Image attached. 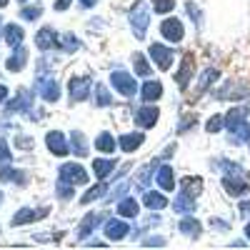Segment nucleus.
Returning <instances> with one entry per match:
<instances>
[{
    "label": "nucleus",
    "mask_w": 250,
    "mask_h": 250,
    "mask_svg": "<svg viewBox=\"0 0 250 250\" xmlns=\"http://www.w3.org/2000/svg\"><path fill=\"white\" fill-rule=\"evenodd\" d=\"M173 48H168V45H160V43H153L150 45V58H153V62L160 68V70H168L170 65H173Z\"/></svg>",
    "instance_id": "6e6552de"
},
{
    "label": "nucleus",
    "mask_w": 250,
    "mask_h": 250,
    "mask_svg": "<svg viewBox=\"0 0 250 250\" xmlns=\"http://www.w3.org/2000/svg\"><path fill=\"white\" fill-rule=\"evenodd\" d=\"M0 28H3V20H0Z\"/></svg>",
    "instance_id": "bf43d9fd"
},
{
    "label": "nucleus",
    "mask_w": 250,
    "mask_h": 250,
    "mask_svg": "<svg viewBox=\"0 0 250 250\" xmlns=\"http://www.w3.org/2000/svg\"><path fill=\"white\" fill-rule=\"evenodd\" d=\"M10 160H13V153L8 150L5 138H0V168H3V165H10Z\"/></svg>",
    "instance_id": "37998d69"
},
{
    "label": "nucleus",
    "mask_w": 250,
    "mask_h": 250,
    "mask_svg": "<svg viewBox=\"0 0 250 250\" xmlns=\"http://www.w3.org/2000/svg\"><path fill=\"white\" fill-rule=\"evenodd\" d=\"M25 62H28V50H25L23 45H18V48H15V53L8 58L5 68H8L10 73H18V70H23V68H25Z\"/></svg>",
    "instance_id": "412c9836"
},
{
    "label": "nucleus",
    "mask_w": 250,
    "mask_h": 250,
    "mask_svg": "<svg viewBox=\"0 0 250 250\" xmlns=\"http://www.w3.org/2000/svg\"><path fill=\"white\" fill-rule=\"evenodd\" d=\"M33 108V93L30 90H20L10 103H5V113L13 115V113H25Z\"/></svg>",
    "instance_id": "9b49d317"
},
{
    "label": "nucleus",
    "mask_w": 250,
    "mask_h": 250,
    "mask_svg": "<svg viewBox=\"0 0 250 250\" xmlns=\"http://www.w3.org/2000/svg\"><path fill=\"white\" fill-rule=\"evenodd\" d=\"M140 213V205L133 200V198H123L120 203H118V215L120 218H135Z\"/></svg>",
    "instance_id": "c756f323"
},
{
    "label": "nucleus",
    "mask_w": 250,
    "mask_h": 250,
    "mask_svg": "<svg viewBox=\"0 0 250 250\" xmlns=\"http://www.w3.org/2000/svg\"><path fill=\"white\" fill-rule=\"evenodd\" d=\"M58 180H65L70 185H85L88 183V173L80 163H65L60 165V178Z\"/></svg>",
    "instance_id": "20e7f679"
},
{
    "label": "nucleus",
    "mask_w": 250,
    "mask_h": 250,
    "mask_svg": "<svg viewBox=\"0 0 250 250\" xmlns=\"http://www.w3.org/2000/svg\"><path fill=\"white\" fill-rule=\"evenodd\" d=\"M23 38H25V30L20 28V25H15V23L5 25V43H8L10 48H18V45H23Z\"/></svg>",
    "instance_id": "bb28decb"
},
{
    "label": "nucleus",
    "mask_w": 250,
    "mask_h": 250,
    "mask_svg": "<svg viewBox=\"0 0 250 250\" xmlns=\"http://www.w3.org/2000/svg\"><path fill=\"white\" fill-rule=\"evenodd\" d=\"M48 210L50 208H40V210H33V208H20V210L13 215V225H28V223H35L40 218H48Z\"/></svg>",
    "instance_id": "ddd939ff"
},
{
    "label": "nucleus",
    "mask_w": 250,
    "mask_h": 250,
    "mask_svg": "<svg viewBox=\"0 0 250 250\" xmlns=\"http://www.w3.org/2000/svg\"><path fill=\"white\" fill-rule=\"evenodd\" d=\"M158 118H160V110L155 108V105H145V108H138V113H135V123L140 125V128H153V125L158 123Z\"/></svg>",
    "instance_id": "a211bd4d"
},
{
    "label": "nucleus",
    "mask_w": 250,
    "mask_h": 250,
    "mask_svg": "<svg viewBox=\"0 0 250 250\" xmlns=\"http://www.w3.org/2000/svg\"><path fill=\"white\" fill-rule=\"evenodd\" d=\"M245 235H248V240H250V225L245 228Z\"/></svg>",
    "instance_id": "5fc2aeb1"
},
{
    "label": "nucleus",
    "mask_w": 250,
    "mask_h": 250,
    "mask_svg": "<svg viewBox=\"0 0 250 250\" xmlns=\"http://www.w3.org/2000/svg\"><path fill=\"white\" fill-rule=\"evenodd\" d=\"M20 145H23V148H33V140H30V138H20V135H18V148H20Z\"/></svg>",
    "instance_id": "8fccbe9b"
},
{
    "label": "nucleus",
    "mask_w": 250,
    "mask_h": 250,
    "mask_svg": "<svg viewBox=\"0 0 250 250\" xmlns=\"http://www.w3.org/2000/svg\"><path fill=\"white\" fill-rule=\"evenodd\" d=\"M185 10H188V15H190V18L195 20V25H198V28H203V13H200V8L193 3V0H188V3H185Z\"/></svg>",
    "instance_id": "ea45409f"
},
{
    "label": "nucleus",
    "mask_w": 250,
    "mask_h": 250,
    "mask_svg": "<svg viewBox=\"0 0 250 250\" xmlns=\"http://www.w3.org/2000/svg\"><path fill=\"white\" fill-rule=\"evenodd\" d=\"M5 100H8V88L0 83V103H5Z\"/></svg>",
    "instance_id": "3c124183"
},
{
    "label": "nucleus",
    "mask_w": 250,
    "mask_h": 250,
    "mask_svg": "<svg viewBox=\"0 0 250 250\" xmlns=\"http://www.w3.org/2000/svg\"><path fill=\"white\" fill-rule=\"evenodd\" d=\"M223 190L233 198H240V195H248L250 193V185L245 180H240L238 175H225L223 178Z\"/></svg>",
    "instance_id": "4468645a"
},
{
    "label": "nucleus",
    "mask_w": 250,
    "mask_h": 250,
    "mask_svg": "<svg viewBox=\"0 0 250 250\" xmlns=\"http://www.w3.org/2000/svg\"><path fill=\"white\" fill-rule=\"evenodd\" d=\"M40 15H43V8H40V5H28V8L20 10V18H23V20H38Z\"/></svg>",
    "instance_id": "79ce46f5"
},
{
    "label": "nucleus",
    "mask_w": 250,
    "mask_h": 250,
    "mask_svg": "<svg viewBox=\"0 0 250 250\" xmlns=\"http://www.w3.org/2000/svg\"><path fill=\"white\" fill-rule=\"evenodd\" d=\"M35 43H38L40 50H55V48H60V35L55 33V28L48 25L35 35Z\"/></svg>",
    "instance_id": "2eb2a0df"
},
{
    "label": "nucleus",
    "mask_w": 250,
    "mask_h": 250,
    "mask_svg": "<svg viewBox=\"0 0 250 250\" xmlns=\"http://www.w3.org/2000/svg\"><path fill=\"white\" fill-rule=\"evenodd\" d=\"M155 183H158L160 190H173L175 188V175H173L170 165H160V170L155 173Z\"/></svg>",
    "instance_id": "aec40b11"
},
{
    "label": "nucleus",
    "mask_w": 250,
    "mask_h": 250,
    "mask_svg": "<svg viewBox=\"0 0 250 250\" xmlns=\"http://www.w3.org/2000/svg\"><path fill=\"white\" fill-rule=\"evenodd\" d=\"M128 235H130V225L125 220H120V215L113 220H105V238L108 240H123Z\"/></svg>",
    "instance_id": "f8f14e48"
},
{
    "label": "nucleus",
    "mask_w": 250,
    "mask_h": 250,
    "mask_svg": "<svg viewBox=\"0 0 250 250\" xmlns=\"http://www.w3.org/2000/svg\"><path fill=\"white\" fill-rule=\"evenodd\" d=\"M128 20H130L133 35L143 40L145 33H148V25H150V10H148V5H145L143 0H138V3L130 8V13H128Z\"/></svg>",
    "instance_id": "f257e3e1"
},
{
    "label": "nucleus",
    "mask_w": 250,
    "mask_h": 250,
    "mask_svg": "<svg viewBox=\"0 0 250 250\" xmlns=\"http://www.w3.org/2000/svg\"><path fill=\"white\" fill-rule=\"evenodd\" d=\"M210 225L215 228V230H228V228H230L225 220H218V218H213V220H210Z\"/></svg>",
    "instance_id": "de8ad7c7"
},
{
    "label": "nucleus",
    "mask_w": 250,
    "mask_h": 250,
    "mask_svg": "<svg viewBox=\"0 0 250 250\" xmlns=\"http://www.w3.org/2000/svg\"><path fill=\"white\" fill-rule=\"evenodd\" d=\"M193 73H195V60H193V55H190V53H188V55H183L180 70H178V75H175V83L180 85V90H185V88H188V83H190Z\"/></svg>",
    "instance_id": "dca6fc26"
},
{
    "label": "nucleus",
    "mask_w": 250,
    "mask_h": 250,
    "mask_svg": "<svg viewBox=\"0 0 250 250\" xmlns=\"http://www.w3.org/2000/svg\"><path fill=\"white\" fill-rule=\"evenodd\" d=\"M73 188H75V185H70V183H65V180H58V198H62V200H70V198L75 195Z\"/></svg>",
    "instance_id": "a19ab883"
},
{
    "label": "nucleus",
    "mask_w": 250,
    "mask_h": 250,
    "mask_svg": "<svg viewBox=\"0 0 250 250\" xmlns=\"http://www.w3.org/2000/svg\"><path fill=\"white\" fill-rule=\"evenodd\" d=\"M173 208H175V213H183V215H190V213L195 210V198L180 190V195H178V198L173 200Z\"/></svg>",
    "instance_id": "5701e85b"
},
{
    "label": "nucleus",
    "mask_w": 250,
    "mask_h": 250,
    "mask_svg": "<svg viewBox=\"0 0 250 250\" xmlns=\"http://www.w3.org/2000/svg\"><path fill=\"white\" fill-rule=\"evenodd\" d=\"M178 230H180L183 235H188V238H198L203 228H200V220H195V218H185V220H180Z\"/></svg>",
    "instance_id": "7c9ffc66"
},
{
    "label": "nucleus",
    "mask_w": 250,
    "mask_h": 250,
    "mask_svg": "<svg viewBox=\"0 0 250 250\" xmlns=\"http://www.w3.org/2000/svg\"><path fill=\"white\" fill-rule=\"evenodd\" d=\"M0 180L3 183H25V173L10 168V165H3V168H0Z\"/></svg>",
    "instance_id": "473e14b6"
},
{
    "label": "nucleus",
    "mask_w": 250,
    "mask_h": 250,
    "mask_svg": "<svg viewBox=\"0 0 250 250\" xmlns=\"http://www.w3.org/2000/svg\"><path fill=\"white\" fill-rule=\"evenodd\" d=\"M240 213L243 215H250V203H240Z\"/></svg>",
    "instance_id": "864d4df0"
},
{
    "label": "nucleus",
    "mask_w": 250,
    "mask_h": 250,
    "mask_svg": "<svg viewBox=\"0 0 250 250\" xmlns=\"http://www.w3.org/2000/svg\"><path fill=\"white\" fill-rule=\"evenodd\" d=\"M133 65H135V73H138V75H143V78H148V75L153 73V70H150V62L145 60L140 53H138V55H133Z\"/></svg>",
    "instance_id": "e433bc0d"
},
{
    "label": "nucleus",
    "mask_w": 250,
    "mask_h": 250,
    "mask_svg": "<svg viewBox=\"0 0 250 250\" xmlns=\"http://www.w3.org/2000/svg\"><path fill=\"white\" fill-rule=\"evenodd\" d=\"M180 190L188 193V195H193V198H198V195L203 193V178H198V175H185V178H180Z\"/></svg>",
    "instance_id": "4be33fe9"
},
{
    "label": "nucleus",
    "mask_w": 250,
    "mask_h": 250,
    "mask_svg": "<svg viewBox=\"0 0 250 250\" xmlns=\"http://www.w3.org/2000/svg\"><path fill=\"white\" fill-rule=\"evenodd\" d=\"M218 168H225V175H240V165L238 163H230V160H220V163H215Z\"/></svg>",
    "instance_id": "c03bdc74"
},
{
    "label": "nucleus",
    "mask_w": 250,
    "mask_h": 250,
    "mask_svg": "<svg viewBox=\"0 0 250 250\" xmlns=\"http://www.w3.org/2000/svg\"><path fill=\"white\" fill-rule=\"evenodd\" d=\"M0 203H3V193H0Z\"/></svg>",
    "instance_id": "13d9d810"
},
{
    "label": "nucleus",
    "mask_w": 250,
    "mask_h": 250,
    "mask_svg": "<svg viewBox=\"0 0 250 250\" xmlns=\"http://www.w3.org/2000/svg\"><path fill=\"white\" fill-rule=\"evenodd\" d=\"M143 205L148 208V210H163L165 205H168V198L163 193H155V190H148L143 195Z\"/></svg>",
    "instance_id": "b1692460"
},
{
    "label": "nucleus",
    "mask_w": 250,
    "mask_h": 250,
    "mask_svg": "<svg viewBox=\"0 0 250 250\" xmlns=\"http://www.w3.org/2000/svg\"><path fill=\"white\" fill-rule=\"evenodd\" d=\"M110 83H113V88H115L123 98H133V95L138 93V83L133 80V75H128L125 70H113Z\"/></svg>",
    "instance_id": "7ed1b4c3"
},
{
    "label": "nucleus",
    "mask_w": 250,
    "mask_h": 250,
    "mask_svg": "<svg viewBox=\"0 0 250 250\" xmlns=\"http://www.w3.org/2000/svg\"><path fill=\"white\" fill-rule=\"evenodd\" d=\"M95 148H98L100 153H115V138H113L110 133H100V135L95 138Z\"/></svg>",
    "instance_id": "72a5a7b5"
},
{
    "label": "nucleus",
    "mask_w": 250,
    "mask_h": 250,
    "mask_svg": "<svg viewBox=\"0 0 250 250\" xmlns=\"http://www.w3.org/2000/svg\"><path fill=\"white\" fill-rule=\"evenodd\" d=\"M90 90H93V80H90L88 75H83V78H73V80H70V98H73V103H83V100H88Z\"/></svg>",
    "instance_id": "0eeeda50"
},
{
    "label": "nucleus",
    "mask_w": 250,
    "mask_h": 250,
    "mask_svg": "<svg viewBox=\"0 0 250 250\" xmlns=\"http://www.w3.org/2000/svg\"><path fill=\"white\" fill-rule=\"evenodd\" d=\"M248 95H250V90H248L245 83H240V80H228L225 85L215 93L218 100H243Z\"/></svg>",
    "instance_id": "39448f33"
},
{
    "label": "nucleus",
    "mask_w": 250,
    "mask_h": 250,
    "mask_svg": "<svg viewBox=\"0 0 250 250\" xmlns=\"http://www.w3.org/2000/svg\"><path fill=\"white\" fill-rule=\"evenodd\" d=\"M60 50H65V53H75V50H80V40H78L73 33L60 35Z\"/></svg>",
    "instance_id": "c9c22d12"
},
{
    "label": "nucleus",
    "mask_w": 250,
    "mask_h": 250,
    "mask_svg": "<svg viewBox=\"0 0 250 250\" xmlns=\"http://www.w3.org/2000/svg\"><path fill=\"white\" fill-rule=\"evenodd\" d=\"M18 3H28V0H18Z\"/></svg>",
    "instance_id": "4d7b16f0"
},
{
    "label": "nucleus",
    "mask_w": 250,
    "mask_h": 250,
    "mask_svg": "<svg viewBox=\"0 0 250 250\" xmlns=\"http://www.w3.org/2000/svg\"><path fill=\"white\" fill-rule=\"evenodd\" d=\"M93 93H95V103H98V108H108L110 103H113V95L108 93V88L103 85V83L93 88Z\"/></svg>",
    "instance_id": "f704fd0d"
},
{
    "label": "nucleus",
    "mask_w": 250,
    "mask_h": 250,
    "mask_svg": "<svg viewBox=\"0 0 250 250\" xmlns=\"http://www.w3.org/2000/svg\"><path fill=\"white\" fill-rule=\"evenodd\" d=\"M160 95H163V85L158 80H148L145 85L140 88V98L145 100V103H153V100H160Z\"/></svg>",
    "instance_id": "393cba45"
},
{
    "label": "nucleus",
    "mask_w": 250,
    "mask_h": 250,
    "mask_svg": "<svg viewBox=\"0 0 250 250\" xmlns=\"http://www.w3.org/2000/svg\"><path fill=\"white\" fill-rule=\"evenodd\" d=\"M113 170H115V160H110V158H98L93 163V173H95L98 180H105Z\"/></svg>",
    "instance_id": "a878e982"
},
{
    "label": "nucleus",
    "mask_w": 250,
    "mask_h": 250,
    "mask_svg": "<svg viewBox=\"0 0 250 250\" xmlns=\"http://www.w3.org/2000/svg\"><path fill=\"white\" fill-rule=\"evenodd\" d=\"M103 220H105V210H93V213H88L85 218L80 220V228H78V238H80V240H85V238H88V235L95 230V228H98Z\"/></svg>",
    "instance_id": "1a4fd4ad"
},
{
    "label": "nucleus",
    "mask_w": 250,
    "mask_h": 250,
    "mask_svg": "<svg viewBox=\"0 0 250 250\" xmlns=\"http://www.w3.org/2000/svg\"><path fill=\"white\" fill-rule=\"evenodd\" d=\"M45 145L53 155H68L70 153V145H68V138L62 135L60 130H50L45 135Z\"/></svg>",
    "instance_id": "9d476101"
},
{
    "label": "nucleus",
    "mask_w": 250,
    "mask_h": 250,
    "mask_svg": "<svg viewBox=\"0 0 250 250\" xmlns=\"http://www.w3.org/2000/svg\"><path fill=\"white\" fill-rule=\"evenodd\" d=\"M153 8H155V13H170L173 8H175V0H153Z\"/></svg>",
    "instance_id": "a18cd8bd"
},
{
    "label": "nucleus",
    "mask_w": 250,
    "mask_h": 250,
    "mask_svg": "<svg viewBox=\"0 0 250 250\" xmlns=\"http://www.w3.org/2000/svg\"><path fill=\"white\" fill-rule=\"evenodd\" d=\"M160 35L165 40H170V43H180V40L185 38V28L178 18H168L160 23Z\"/></svg>",
    "instance_id": "423d86ee"
},
{
    "label": "nucleus",
    "mask_w": 250,
    "mask_h": 250,
    "mask_svg": "<svg viewBox=\"0 0 250 250\" xmlns=\"http://www.w3.org/2000/svg\"><path fill=\"white\" fill-rule=\"evenodd\" d=\"M145 245H165V238L163 235H153V238L145 240Z\"/></svg>",
    "instance_id": "09e8293b"
},
{
    "label": "nucleus",
    "mask_w": 250,
    "mask_h": 250,
    "mask_svg": "<svg viewBox=\"0 0 250 250\" xmlns=\"http://www.w3.org/2000/svg\"><path fill=\"white\" fill-rule=\"evenodd\" d=\"M248 115H250V110H248L245 105H235V108H230V110H228V115H225V128L230 130V133H235L240 125L248 120Z\"/></svg>",
    "instance_id": "f3484780"
},
{
    "label": "nucleus",
    "mask_w": 250,
    "mask_h": 250,
    "mask_svg": "<svg viewBox=\"0 0 250 250\" xmlns=\"http://www.w3.org/2000/svg\"><path fill=\"white\" fill-rule=\"evenodd\" d=\"M105 195H108V185L100 180L98 185H93L90 190L80 198V203H83V205H88V203H93V200H98V198H105Z\"/></svg>",
    "instance_id": "2f4dec72"
},
{
    "label": "nucleus",
    "mask_w": 250,
    "mask_h": 250,
    "mask_svg": "<svg viewBox=\"0 0 250 250\" xmlns=\"http://www.w3.org/2000/svg\"><path fill=\"white\" fill-rule=\"evenodd\" d=\"M70 3H73V0H55V10H58V13L68 10V8H70Z\"/></svg>",
    "instance_id": "49530a36"
},
{
    "label": "nucleus",
    "mask_w": 250,
    "mask_h": 250,
    "mask_svg": "<svg viewBox=\"0 0 250 250\" xmlns=\"http://www.w3.org/2000/svg\"><path fill=\"white\" fill-rule=\"evenodd\" d=\"M220 128H225V118H223V115H213L210 120L205 123V130H208V133H213V135L220 133Z\"/></svg>",
    "instance_id": "58836bf2"
},
{
    "label": "nucleus",
    "mask_w": 250,
    "mask_h": 250,
    "mask_svg": "<svg viewBox=\"0 0 250 250\" xmlns=\"http://www.w3.org/2000/svg\"><path fill=\"white\" fill-rule=\"evenodd\" d=\"M230 140H233V143H250V120H245V123L240 125V128L230 135Z\"/></svg>",
    "instance_id": "4c0bfd02"
},
{
    "label": "nucleus",
    "mask_w": 250,
    "mask_h": 250,
    "mask_svg": "<svg viewBox=\"0 0 250 250\" xmlns=\"http://www.w3.org/2000/svg\"><path fill=\"white\" fill-rule=\"evenodd\" d=\"M143 140H145L143 133H125V135H120L118 145H120L123 153H135L140 145H143Z\"/></svg>",
    "instance_id": "6ab92c4d"
},
{
    "label": "nucleus",
    "mask_w": 250,
    "mask_h": 250,
    "mask_svg": "<svg viewBox=\"0 0 250 250\" xmlns=\"http://www.w3.org/2000/svg\"><path fill=\"white\" fill-rule=\"evenodd\" d=\"M218 78H220V70H218V68H205V70L200 73V78H198V93L203 95Z\"/></svg>",
    "instance_id": "cd10ccee"
},
{
    "label": "nucleus",
    "mask_w": 250,
    "mask_h": 250,
    "mask_svg": "<svg viewBox=\"0 0 250 250\" xmlns=\"http://www.w3.org/2000/svg\"><path fill=\"white\" fill-rule=\"evenodd\" d=\"M8 5V0H0V8H5Z\"/></svg>",
    "instance_id": "6e6d98bb"
},
{
    "label": "nucleus",
    "mask_w": 250,
    "mask_h": 250,
    "mask_svg": "<svg viewBox=\"0 0 250 250\" xmlns=\"http://www.w3.org/2000/svg\"><path fill=\"white\" fill-rule=\"evenodd\" d=\"M35 93L43 100H48V103H55V100H60V83L53 75L43 73V75H38V80H35Z\"/></svg>",
    "instance_id": "f03ea898"
},
{
    "label": "nucleus",
    "mask_w": 250,
    "mask_h": 250,
    "mask_svg": "<svg viewBox=\"0 0 250 250\" xmlns=\"http://www.w3.org/2000/svg\"><path fill=\"white\" fill-rule=\"evenodd\" d=\"M70 150L78 155V158H85L90 150H88V140H85V135H83L80 130H75L73 135H70Z\"/></svg>",
    "instance_id": "c85d7f7f"
},
{
    "label": "nucleus",
    "mask_w": 250,
    "mask_h": 250,
    "mask_svg": "<svg viewBox=\"0 0 250 250\" xmlns=\"http://www.w3.org/2000/svg\"><path fill=\"white\" fill-rule=\"evenodd\" d=\"M95 3H98V0H80L83 8H95Z\"/></svg>",
    "instance_id": "603ef678"
}]
</instances>
